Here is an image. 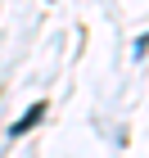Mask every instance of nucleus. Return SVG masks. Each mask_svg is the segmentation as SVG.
Wrapping results in <instances>:
<instances>
[{"mask_svg": "<svg viewBox=\"0 0 149 158\" xmlns=\"http://www.w3.org/2000/svg\"><path fill=\"white\" fill-rule=\"evenodd\" d=\"M41 118H45V104H32V109H27L23 118H18V122L9 127V131H14V135H23V131H32V127H36Z\"/></svg>", "mask_w": 149, "mask_h": 158, "instance_id": "obj_1", "label": "nucleus"}]
</instances>
